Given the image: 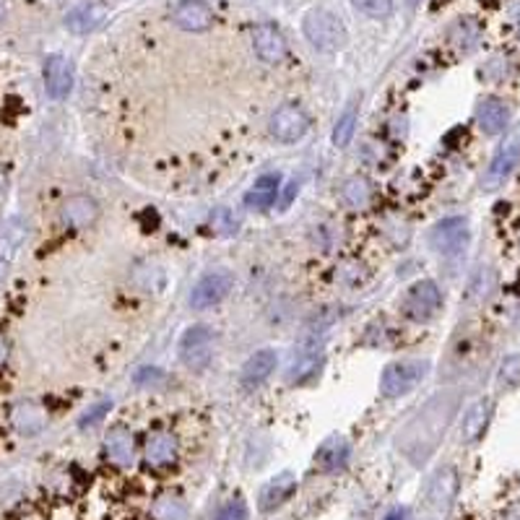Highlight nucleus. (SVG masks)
Wrapping results in <instances>:
<instances>
[{"label": "nucleus", "mask_w": 520, "mask_h": 520, "mask_svg": "<svg viewBox=\"0 0 520 520\" xmlns=\"http://www.w3.org/2000/svg\"><path fill=\"white\" fill-rule=\"evenodd\" d=\"M458 409V393L447 391V393H437L435 398H429L417 417L409 421L401 435H398V447L411 458V461H427L435 447L440 443V437L445 435V429L450 427V419L455 417Z\"/></svg>", "instance_id": "1"}, {"label": "nucleus", "mask_w": 520, "mask_h": 520, "mask_svg": "<svg viewBox=\"0 0 520 520\" xmlns=\"http://www.w3.org/2000/svg\"><path fill=\"white\" fill-rule=\"evenodd\" d=\"M302 31H304L307 42L321 52L344 50L348 42L344 22H341L336 13L325 11V8L310 11V13L304 16V22H302Z\"/></svg>", "instance_id": "2"}, {"label": "nucleus", "mask_w": 520, "mask_h": 520, "mask_svg": "<svg viewBox=\"0 0 520 520\" xmlns=\"http://www.w3.org/2000/svg\"><path fill=\"white\" fill-rule=\"evenodd\" d=\"M429 372V359H401L391 362L380 375V396L401 398L411 393Z\"/></svg>", "instance_id": "3"}, {"label": "nucleus", "mask_w": 520, "mask_h": 520, "mask_svg": "<svg viewBox=\"0 0 520 520\" xmlns=\"http://www.w3.org/2000/svg\"><path fill=\"white\" fill-rule=\"evenodd\" d=\"M214 348H216V333L208 328V325H190L182 339H180V359L188 370L193 372H203L211 359H214Z\"/></svg>", "instance_id": "4"}, {"label": "nucleus", "mask_w": 520, "mask_h": 520, "mask_svg": "<svg viewBox=\"0 0 520 520\" xmlns=\"http://www.w3.org/2000/svg\"><path fill=\"white\" fill-rule=\"evenodd\" d=\"M232 289H234V276L226 269H214V271L203 273L190 292V307L198 313L211 310V307L222 304L224 299L232 295Z\"/></svg>", "instance_id": "5"}, {"label": "nucleus", "mask_w": 520, "mask_h": 520, "mask_svg": "<svg viewBox=\"0 0 520 520\" xmlns=\"http://www.w3.org/2000/svg\"><path fill=\"white\" fill-rule=\"evenodd\" d=\"M471 240V224L466 216H447L429 229V248L437 255H458Z\"/></svg>", "instance_id": "6"}, {"label": "nucleus", "mask_w": 520, "mask_h": 520, "mask_svg": "<svg viewBox=\"0 0 520 520\" xmlns=\"http://www.w3.org/2000/svg\"><path fill=\"white\" fill-rule=\"evenodd\" d=\"M440 307H443V295H440V289H437V284H435L432 278L417 281V284L406 292L403 304H401L403 315L414 322L432 321V318L440 313Z\"/></svg>", "instance_id": "7"}, {"label": "nucleus", "mask_w": 520, "mask_h": 520, "mask_svg": "<svg viewBox=\"0 0 520 520\" xmlns=\"http://www.w3.org/2000/svg\"><path fill=\"white\" fill-rule=\"evenodd\" d=\"M310 130V118L299 104H281L269 120V133L278 144H297Z\"/></svg>", "instance_id": "8"}, {"label": "nucleus", "mask_w": 520, "mask_h": 520, "mask_svg": "<svg viewBox=\"0 0 520 520\" xmlns=\"http://www.w3.org/2000/svg\"><path fill=\"white\" fill-rule=\"evenodd\" d=\"M520 162V130H516L495 154V159L489 162L487 172H484V180H481V188L484 190H497L510 174L513 170L518 167Z\"/></svg>", "instance_id": "9"}, {"label": "nucleus", "mask_w": 520, "mask_h": 520, "mask_svg": "<svg viewBox=\"0 0 520 520\" xmlns=\"http://www.w3.org/2000/svg\"><path fill=\"white\" fill-rule=\"evenodd\" d=\"M60 224L71 232H81L86 226L100 219V203L86 196V193H75V196H68V198L60 203Z\"/></svg>", "instance_id": "10"}, {"label": "nucleus", "mask_w": 520, "mask_h": 520, "mask_svg": "<svg viewBox=\"0 0 520 520\" xmlns=\"http://www.w3.org/2000/svg\"><path fill=\"white\" fill-rule=\"evenodd\" d=\"M45 92L55 101L68 100L74 92V63L63 55H50L45 60Z\"/></svg>", "instance_id": "11"}, {"label": "nucleus", "mask_w": 520, "mask_h": 520, "mask_svg": "<svg viewBox=\"0 0 520 520\" xmlns=\"http://www.w3.org/2000/svg\"><path fill=\"white\" fill-rule=\"evenodd\" d=\"M252 48H255V55L269 66H278L286 57V40L276 24L255 26L252 29Z\"/></svg>", "instance_id": "12"}, {"label": "nucleus", "mask_w": 520, "mask_h": 520, "mask_svg": "<svg viewBox=\"0 0 520 520\" xmlns=\"http://www.w3.org/2000/svg\"><path fill=\"white\" fill-rule=\"evenodd\" d=\"M297 492V476L292 471H281L276 473L271 481L263 484L260 495H258V507L260 513H273L278 510L289 497Z\"/></svg>", "instance_id": "13"}, {"label": "nucleus", "mask_w": 520, "mask_h": 520, "mask_svg": "<svg viewBox=\"0 0 520 520\" xmlns=\"http://www.w3.org/2000/svg\"><path fill=\"white\" fill-rule=\"evenodd\" d=\"M348 458H351V445H348L347 437L344 435H331L315 450V469L321 473H339V471L347 469Z\"/></svg>", "instance_id": "14"}, {"label": "nucleus", "mask_w": 520, "mask_h": 520, "mask_svg": "<svg viewBox=\"0 0 520 520\" xmlns=\"http://www.w3.org/2000/svg\"><path fill=\"white\" fill-rule=\"evenodd\" d=\"M172 22L182 31H208L214 26V11L203 0H182L172 11Z\"/></svg>", "instance_id": "15"}, {"label": "nucleus", "mask_w": 520, "mask_h": 520, "mask_svg": "<svg viewBox=\"0 0 520 520\" xmlns=\"http://www.w3.org/2000/svg\"><path fill=\"white\" fill-rule=\"evenodd\" d=\"M489 419H492V401H489V398H476L469 409H466L463 421H461V437H463V443H469V445L479 443V440L484 437L487 427H489Z\"/></svg>", "instance_id": "16"}, {"label": "nucleus", "mask_w": 520, "mask_h": 520, "mask_svg": "<svg viewBox=\"0 0 520 520\" xmlns=\"http://www.w3.org/2000/svg\"><path fill=\"white\" fill-rule=\"evenodd\" d=\"M281 198V177L276 172L260 174L245 196V206L252 211H269Z\"/></svg>", "instance_id": "17"}, {"label": "nucleus", "mask_w": 520, "mask_h": 520, "mask_svg": "<svg viewBox=\"0 0 520 520\" xmlns=\"http://www.w3.org/2000/svg\"><path fill=\"white\" fill-rule=\"evenodd\" d=\"M107 22V5L101 3H81L66 16V29L74 34H92Z\"/></svg>", "instance_id": "18"}, {"label": "nucleus", "mask_w": 520, "mask_h": 520, "mask_svg": "<svg viewBox=\"0 0 520 520\" xmlns=\"http://www.w3.org/2000/svg\"><path fill=\"white\" fill-rule=\"evenodd\" d=\"M276 362H278V357H276L273 348H260V351L250 354L248 362L242 365V372H240L242 385H245V388L263 385L273 375V370H276Z\"/></svg>", "instance_id": "19"}, {"label": "nucleus", "mask_w": 520, "mask_h": 520, "mask_svg": "<svg viewBox=\"0 0 520 520\" xmlns=\"http://www.w3.org/2000/svg\"><path fill=\"white\" fill-rule=\"evenodd\" d=\"M476 123H479V128H481L484 133L497 136V133H502V130L507 128V123H510V110H507V104L502 100L487 97V100L479 101V107H476Z\"/></svg>", "instance_id": "20"}, {"label": "nucleus", "mask_w": 520, "mask_h": 520, "mask_svg": "<svg viewBox=\"0 0 520 520\" xmlns=\"http://www.w3.org/2000/svg\"><path fill=\"white\" fill-rule=\"evenodd\" d=\"M177 450H180V445L170 432H154V435H149L146 447H144L146 463L154 469H167L177 461Z\"/></svg>", "instance_id": "21"}, {"label": "nucleus", "mask_w": 520, "mask_h": 520, "mask_svg": "<svg viewBox=\"0 0 520 520\" xmlns=\"http://www.w3.org/2000/svg\"><path fill=\"white\" fill-rule=\"evenodd\" d=\"M11 421H13V427H16L22 435L31 437V435H37V432L45 429L48 414H45V409H42L40 403H34V401H22V403L13 406Z\"/></svg>", "instance_id": "22"}, {"label": "nucleus", "mask_w": 520, "mask_h": 520, "mask_svg": "<svg viewBox=\"0 0 520 520\" xmlns=\"http://www.w3.org/2000/svg\"><path fill=\"white\" fill-rule=\"evenodd\" d=\"M104 455L115 463V466H130L133 455H136V440L125 427H115L107 440H104Z\"/></svg>", "instance_id": "23"}, {"label": "nucleus", "mask_w": 520, "mask_h": 520, "mask_svg": "<svg viewBox=\"0 0 520 520\" xmlns=\"http://www.w3.org/2000/svg\"><path fill=\"white\" fill-rule=\"evenodd\" d=\"M458 492V473L455 469H440L437 476L432 479V487H429V499L437 510H445L447 505L453 502V497Z\"/></svg>", "instance_id": "24"}, {"label": "nucleus", "mask_w": 520, "mask_h": 520, "mask_svg": "<svg viewBox=\"0 0 520 520\" xmlns=\"http://www.w3.org/2000/svg\"><path fill=\"white\" fill-rule=\"evenodd\" d=\"M479 37H481V26L476 19H458L455 24L450 26V34H447L450 45L458 48V50H473Z\"/></svg>", "instance_id": "25"}, {"label": "nucleus", "mask_w": 520, "mask_h": 520, "mask_svg": "<svg viewBox=\"0 0 520 520\" xmlns=\"http://www.w3.org/2000/svg\"><path fill=\"white\" fill-rule=\"evenodd\" d=\"M322 367V357L321 354H304V357H299L295 359V365L289 367L286 372V383L289 385H299V383H304V380H313Z\"/></svg>", "instance_id": "26"}, {"label": "nucleus", "mask_w": 520, "mask_h": 520, "mask_svg": "<svg viewBox=\"0 0 520 520\" xmlns=\"http://www.w3.org/2000/svg\"><path fill=\"white\" fill-rule=\"evenodd\" d=\"M341 198L347 200L351 208H365L372 198L370 182L365 177H348L347 182L341 185Z\"/></svg>", "instance_id": "27"}, {"label": "nucleus", "mask_w": 520, "mask_h": 520, "mask_svg": "<svg viewBox=\"0 0 520 520\" xmlns=\"http://www.w3.org/2000/svg\"><path fill=\"white\" fill-rule=\"evenodd\" d=\"M354 130H357V110L348 107L347 112L333 125V144L339 149H347L348 144H351V138H354Z\"/></svg>", "instance_id": "28"}, {"label": "nucleus", "mask_w": 520, "mask_h": 520, "mask_svg": "<svg viewBox=\"0 0 520 520\" xmlns=\"http://www.w3.org/2000/svg\"><path fill=\"white\" fill-rule=\"evenodd\" d=\"M156 520H185L188 518V510L182 505V499L177 497H162L156 502V510H154Z\"/></svg>", "instance_id": "29"}, {"label": "nucleus", "mask_w": 520, "mask_h": 520, "mask_svg": "<svg viewBox=\"0 0 520 520\" xmlns=\"http://www.w3.org/2000/svg\"><path fill=\"white\" fill-rule=\"evenodd\" d=\"M354 8L370 19H388L393 11V0H351Z\"/></svg>", "instance_id": "30"}, {"label": "nucleus", "mask_w": 520, "mask_h": 520, "mask_svg": "<svg viewBox=\"0 0 520 520\" xmlns=\"http://www.w3.org/2000/svg\"><path fill=\"white\" fill-rule=\"evenodd\" d=\"M110 409H112V401L110 398H101V401H97L94 406H89L84 414H81V419H78V427L84 429V427H92V424H97V421H101L107 414H110Z\"/></svg>", "instance_id": "31"}, {"label": "nucleus", "mask_w": 520, "mask_h": 520, "mask_svg": "<svg viewBox=\"0 0 520 520\" xmlns=\"http://www.w3.org/2000/svg\"><path fill=\"white\" fill-rule=\"evenodd\" d=\"M520 383V357H507L499 367V385H518Z\"/></svg>", "instance_id": "32"}, {"label": "nucleus", "mask_w": 520, "mask_h": 520, "mask_svg": "<svg viewBox=\"0 0 520 520\" xmlns=\"http://www.w3.org/2000/svg\"><path fill=\"white\" fill-rule=\"evenodd\" d=\"M214 520H248V505L242 499H232L216 513Z\"/></svg>", "instance_id": "33"}, {"label": "nucleus", "mask_w": 520, "mask_h": 520, "mask_svg": "<svg viewBox=\"0 0 520 520\" xmlns=\"http://www.w3.org/2000/svg\"><path fill=\"white\" fill-rule=\"evenodd\" d=\"M167 380V375L159 370V367H144V370H138L136 375V383L141 385V388H156V385H162Z\"/></svg>", "instance_id": "34"}, {"label": "nucleus", "mask_w": 520, "mask_h": 520, "mask_svg": "<svg viewBox=\"0 0 520 520\" xmlns=\"http://www.w3.org/2000/svg\"><path fill=\"white\" fill-rule=\"evenodd\" d=\"M211 224H214V229H219L222 234H232V229H234L229 211H216V214H214V219H211Z\"/></svg>", "instance_id": "35"}, {"label": "nucleus", "mask_w": 520, "mask_h": 520, "mask_svg": "<svg viewBox=\"0 0 520 520\" xmlns=\"http://www.w3.org/2000/svg\"><path fill=\"white\" fill-rule=\"evenodd\" d=\"M284 193H286V196H284V198H278V206H281V208H289V203H292L295 193H297V182H292Z\"/></svg>", "instance_id": "36"}, {"label": "nucleus", "mask_w": 520, "mask_h": 520, "mask_svg": "<svg viewBox=\"0 0 520 520\" xmlns=\"http://www.w3.org/2000/svg\"><path fill=\"white\" fill-rule=\"evenodd\" d=\"M385 520H406V510H393V513H388Z\"/></svg>", "instance_id": "37"}, {"label": "nucleus", "mask_w": 520, "mask_h": 520, "mask_svg": "<svg viewBox=\"0 0 520 520\" xmlns=\"http://www.w3.org/2000/svg\"><path fill=\"white\" fill-rule=\"evenodd\" d=\"M3 359H5V347H3V339H0V365H3Z\"/></svg>", "instance_id": "38"}, {"label": "nucleus", "mask_w": 520, "mask_h": 520, "mask_svg": "<svg viewBox=\"0 0 520 520\" xmlns=\"http://www.w3.org/2000/svg\"><path fill=\"white\" fill-rule=\"evenodd\" d=\"M3 182H5V174H3V167H0V188H3Z\"/></svg>", "instance_id": "39"}, {"label": "nucleus", "mask_w": 520, "mask_h": 520, "mask_svg": "<svg viewBox=\"0 0 520 520\" xmlns=\"http://www.w3.org/2000/svg\"><path fill=\"white\" fill-rule=\"evenodd\" d=\"M411 3H417V0H411Z\"/></svg>", "instance_id": "40"}]
</instances>
